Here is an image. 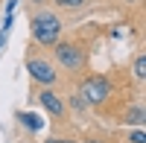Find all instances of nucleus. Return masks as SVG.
Masks as SVG:
<instances>
[{"label":"nucleus","instance_id":"1","mask_svg":"<svg viewBox=\"0 0 146 143\" xmlns=\"http://www.w3.org/2000/svg\"><path fill=\"white\" fill-rule=\"evenodd\" d=\"M58 32H62V21L56 15H38L32 18V38L38 44H56L58 41Z\"/></svg>","mask_w":146,"mask_h":143},{"label":"nucleus","instance_id":"2","mask_svg":"<svg viewBox=\"0 0 146 143\" xmlns=\"http://www.w3.org/2000/svg\"><path fill=\"white\" fill-rule=\"evenodd\" d=\"M108 93H111V85H108L102 76H94V79H88V82L82 85L79 97H82L85 102L96 105V102H105V99H108Z\"/></svg>","mask_w":146,"mask_h":143},{"label":"nucleus","instance_id":"3","mask_svg":"<svg viewBox=\"0 0 146 143\" xmlns=\"http://www.w3.org/2000/svg\"><path fill=\"white\" fill-rule=\"evenodd\" d=\"M56 58H58V64H64L67 70H79L82 67V50L76 44H70V41L56 44Z\"/></svg>","mask_w":146,"mask_h":143},{"label":"nucleus","instance_id":"4","mask_svg":"<svg viewBox=\"0 0 146 143\" xmlns=\"http://www.w3.org/2000/svg\"><path fill=\"white\" fill-rule=\"evenodd\" d=\"M27 70H29V76H32V79L44 82V85L56 82V70H53L50 64H47V62H41V58H32V62L27 64Z\"/></svg>","mask_w":146,"mask_h":143},{"label":"nucleus","instance_id":"5","mask_svg":"<svg viewBox=\"0 0 146 143\" xmlns=\"http://www.w3.org/2000/svg\"><path fill=\"white\" fill-rule=\"evenodd\" d=\"M38 99H41V105H44V108L50 111V114H56V117H62V111H64V105H62V99H58V97H56L53 91H41V93H38Z\"/></svg>","mask_w":146,"mask_h":143},{"label":"nucleus","instance_id":"6","mask_svg":"<svg viewBox=\"0 0 146 143\" xmlns=\"http://www.w3.org/2000/svg\"><path fill=\"white\" fill-rule=\"evenodd\" d=\"M18 117H21V123H23V126H29V128H32V132H38V128H41V120H38L35 114L23 111V114H18Z\"/></svg>","mask_w":146,"mask_h":143},{"label":"nucleus","instance_id":"7","mask_svg":"<svg viewBox=\"0 0 146 143\" xmlns=\"http://www.w3.org/2000/svg\"><path fill=\"white\" fill-rule=\"evenodd\" d=\"M126 120H129V123H135V126H140V123H143V108H131Z\"/></svg>","mask_w":146,"mask_h":143},{"label":"nucleus","instance_id":"8","mask_svg":"<svg viewBox=\"0 0 146 143\" xmlns=\"http://www.w3.org/2000/svg\"><path fill=\"white\" fill-rule=\"evenodd\" d=\"M135 73H137L140 79L146 76V58H143V56H137V62H135Z\"/></svg>","mask_w":146,"mask_h":143},{"label":"nucleus","instance_id":"9","mask_svg":"<svg viewBox=\"0 0 146 143\" xmlns=\"http://www.w3.org/2000/svg\"><path fill=\"white\" fill-rule=\"evenodd\" d=\"M58 6H64V9H76V6H82L85 0H56Z\"/></svg>","mask_w":146,"mask_h":143},{"label":"nucleus","instance_id":"10","mask_svg":"<svg viewBox=\"0 0 146 143\" xmlns=\"http://www.w3.org/2000/svg\"><path fill=\"white\" fill-rule=\"evenodd\" d=\"M70 102H73V108H76V111H79V108H85V105H88V102H85V99L79 97V93H76V97H73Z\"/></svg>","mask_w":146,"mask_h":143},{"label":"nucleus","instance_id":"11","mask_svg":"<svg viewBox=\"0 0 146 143\" xmlns=\"http://www.w3.org/2000/svg\"><path fill=\"white\" fill-rule=\"evenodd\" d=\"M131 143H146V137H143V132H135V134H131Z\"/></svg>","mask_w":146,"mask_h":143}]
</instances>
